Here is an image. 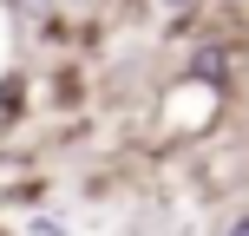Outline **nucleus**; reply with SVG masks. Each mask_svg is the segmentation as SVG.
Segmentation results:
<instances>
[{
    "mask_svg": "<svg viewBox=\"0 0 249 236\" xmlns=\"http://www.w3.org/2000/svg\"><path fill=\"white\" fill-rule=\"evenodd\" d=\"M230 118V86L223 79H197V73H177L158 99V138L164 145H197L210 138L216 125Z\"/></svg>",
    "mask_w": 249,
    "mask_h": 236,
    "instance_id": "obj_1",
    "label": "nucleus"
},
{
    "mask_svg": "<svg viewBox=\"0 0 249 236\" xmlns=\"http://www.w3.org/2000/svg\"><path fill=\"white\" fill-rule=\"evenodd\" d=\"M236 59H243V53L230 46V39H197V46L184 53V73H197V79H223V86H230V79H236Z\"/></svg>",
    "mask_w": 249,
    "mask_h": 236,
    "instance_id": "obj_2",
    "label": "nucleus"
},
{
    "mask_svg": "<svg viewBox=\"0 0 249 236\" xmlns=\"http://www.w3.org/2000/svg\"><path fill=\"white\" fill-rule=\"evenodd\" d=\"M20 105H26V73H7L0 79V131L20 118Z\"/></svg>",
    "mask_w": 249,
    "mask_h": 236,
    "instance_id": "obj_3",
    "label": "nucleus"
},
{
    "mask_svg": "<svg viewBox=\"0 0 249 236\" xmlns=\"http://www.w3.org/2000/svg\"><path fill=\"white\" fill-rule=\"evenodd\" d=\"M151 7H158L171 26H197L203 13H210V0H151Z\"/></svg>",
    "mask_w": 249,
    "mask_h": 236,
    "instance_id": "obj_4",
    "label": "nucleus"
},
{
    "mask_svg": "<svg viewBox=\"0 0 249 236\" xmlns=\"http://www.w3.org/2000/svg\"><path fill=\"white\" fill-rule=\"evenodd\" d=\"M216 236H249V210H230L223 223H216Z\"/></svg>",
    "mask_w": 249,
    "mask_h": 236,
    "instance_id": "obj_5",
    "label": "nucleus"
},
{
    "mask_svg": "<svg viewBox=\"0 0 249 236\" xmlns=\"http://www.w3.org/2000/svg\"><path fill=\"white\" fill-rule=\"evenodd\" d=\"M26 230H33V236H66V217H33Z\"/></svg>",
    "mask_w": 249,
    "mask_h": 236,
    "instance_id": "obj_6",
    "label": "nucleus"
},
{
    "mask_svg": "<svg viewBox=\"0 0 249 236\" xmlns=\"http://www.w3.org/2000/svg\"><path fill=\"white\" fill-rule=\"evenodd\" d=\"M0 236H13V230H7V223H0Z\"/></svg>",
    "mask_w": 249,
    "mask_h": 236,
    "instance_id": "obj_7",
    "label": "nucleus"
},
{
    "mask_svg": "<svg viewBox=\"0 0 249 236\" xmlns=\"http://www.w3.org/2000/svg\"><path fill=\"white\" fill-rule=\"evenodd\" d=\"M79 7H86V0H79Z\"/></svg>",
    "mask_w": 249,
    "mask_h": 236,
    "instance_id": "obj_8",
    "label": "nucleus"
}]
</instances>
